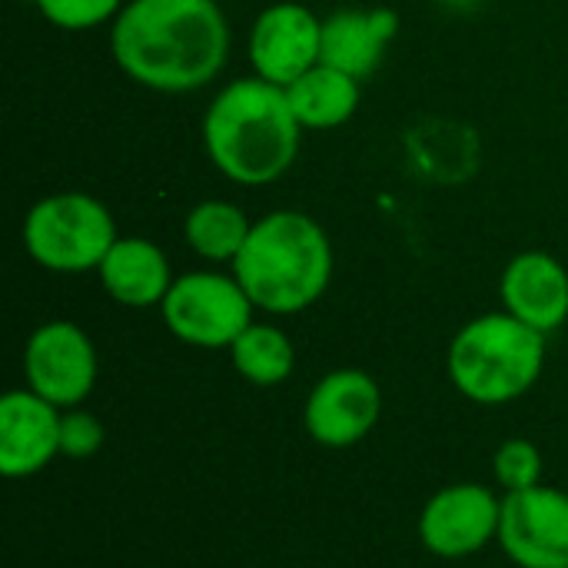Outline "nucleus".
<instances>
[{
  "label": "nucleus",
  "mask_w": 568,
  "mask_h": 568,
  "mask_svg": "<svg viewBox=\"0 0 568 568\" xmlns=\"http://www.w3.org/2000/svg\"><path fill=\"white\" fill-rule=\"evenodd\" d=\"M393 10H336L323 20L320 63L336 67L356 80L369 77L386 53V43L396 33Z\"/></svg>",
  "instance_id": "4468645a"
},
{
  "label": "nucleus",
  "mask_w": 568,
  "mask_h": 568,
  "mask_svg": "<svg viewBox=\"0 0 568 568\" xmlns=\"http://www.w3.org/2000/svg\"><path fill=\"white\" fill-rule=\"evenodd\" d=\"M250 230H253V223L246 220V213L226 200L196 203L186 213V226H183L190 250L210 263H233L236 253L243 250Z\"/></svg>",
  "instance_id": "f3484780"
},
{
  "label": "nucleus",
  "mask_w": 568,
  "mask_h": 568,
  "mask_svg": "<svg viewBox=\"0 0 568 568\" xmlns=\"http://www.w3.org/2000/svg\"><path fill=\"white\" fill-rule=\"evenodd\" d=\"M499 296L506 303V313L539 333H552L568 320L566 266L542 250L519 253L503 273Z\"/></svg>",
  "instance_id": "ddd939ff"
},
{
  "label": "nucleus",
  "mask_w": 568,
  "mask_h": 568,
  "mask_svg": "<svg viewBox=\"0 0 568 568\" xmlns=\"http://www.w3.org/2000/svg\"><path fill=\"white\" fill-rule=\"evenodd\" d=\"M230 356H233V369L253 386H280L283 379H290L296 363V349L290 336L266 323H250L240 333V339L230 346Z\"/></svg>",
  "instance_id": "a211bd4d"
},
{
  "label": "nucleus",
  "mask_w": 568,
  "mask_h": 568,
  "mask_svg": "<svg viewBox=\"0 0 568 568\" xmlns=\"http://www.w3.org/2000/svg\"><path fill=\"white\" fill-rule=\"evenodd\" d=\"M453 386L479 403L503 406L523 399L542 376L546 333L526 326L513 313H486L466 323L449 346Z\"/></svg>",
  "instance_id": "20e7f679"
},
{
  "label": "nucleus",
  "mask_w": 568,
  "mask_h": 568,
  "mask_svg": "<svg viewBox=\"0 0 568 568\" xmlns=\"http://www.w3.org/2000/svg\"><path fill=\"white\" fill-rule=\"evenodd\" d=\"M323 23L303 3H273L266 7L250 33V60L256 77L290 87L306 70L320 63Z\"/></svg>",
  "instance_id": "9b49d317"
},
{
  "label": "nucleus",
  "mask_w": 568,
  "mask_h": 568,
  "mask_svg": "<svg viewBox=\"0 0 568 568\" xmlns=\"http://www.w3.org/2000/svg\"><path fill=\"white\" fill-rule=\"evenodd\" d=\"M37 7L60 30H90L110 20L120 0H37Z\"/></svg>",
  "instance_id": "aec40b11"
},
{
  "label": "nucleus",
  "mask_w": 568,
  "mask_h": 568,
  "mask_svg": "<svg viewBox=\"0 0 568 568\" xmlns=\"http://www.w3.org/2000/svg\"><path fill=\"white\" fill-rule=\"evenodd\" d=\"M499 546L519 568H568V493L542 483L506 493Z\"/></svg>",
  "instance_id": "6e6552de"
},
{
  "label": "nucleus",
  "mask_w": 568,
  "mask_h": 568,
  "mask_svg": "<svg viewBox=\"0 0 568 568\" xmlns=\"http://www.w3.org/2000/svg\"><path fill=\"white\" fill-rule=\"evenodd\" d=\"M379 413H383V396L369 373L333 369L306 396L303 426L313 443L326 449H349L373 433Z\"/></svg>",
  "instance_id": "9d476101"
},
{
  "label": "nucleus",
  "mask_w": 568,
  "mask_h": 568,
  "mask_svg": "<svg viewBox=\"0 0 568 568\" xmlns=\"http://www.w3.org/2000/svg\"><path fill=\"white\" fill-rule=\"evenodd\" d=\"M300 130L286 90L263 77L226 83L203 116V143L213 166L240 186L280 180L300 153Z\"/></svg>",
  "instance_id": "f03ea898"
},
{
  "label": "nucleus",
  "mask_w": 568,
  "mask_h": 568,
  "mask_svg": "<svg viewBox=\"0 0 568 568\" xmlns=\"http://www.w3.org/2000/svg\"><path fill=\"white\" fill-rule=\"evenodd\" d=\"M286 90V100L300 120V126L306 130H333L339 123H346L356 106H359V80L336 70V67H326V63H316L313 70H306L300 80H293Z\"/></svg>",
  "instance_id": "dca6fc26"
},
{
  "label": "nucleus",
  "mask_w": 568,
  "mask_h": 568,
  "mask_svg": "<svg viewBox=\"0 0 568 568\" xmlns=\"http://www.w3.org/2000/svg\"><path fill=\"white\" fill-rule=\"evenodd\" d=\"M106 433H103V423L93 416V413H83V409H70L60 416V456H70V459H90L100 453Z\"/></svg>",
  "instance_id": "412c9836"
},
{
  "label": "nucleus",
  "mask_w": 568,
  "mask_h": 568,
  "mask_svg": "<svg viewBox=\"0 0 568 568\" xmlns=\"http://www.w3.org/2000/svg\"><path fill=\"white\" fill-rule=\"evenodd\" d=\"M166 329L200 349H230L240 333L253 323V300L236 276L223 273H186L173 280L160 303Z\"/></svg>",
  "instance_id": "423d86ee"
},
{
  "label": "nucleus",
  "mask_w": 568,
  "mask_h": 568,
  "mask_svg": "<svg viewBox=\"0 0 568 568\" xmlns=\"http://www.w3.org/2000/svg\"><path fill=\"white\" fill-rule=\"evenodd\" d=\"M97 273H100L106 296L123 306H133V310L163 303L173 286L170 263H166L163 250L143 236L116 240Z\"/></svg>",
  "instance_id": "2eb2a0df"
},
{
  "label": "nucleus",
  "mask_w": 568,
  "mask_h": 568,
  "mask_svg": "<svg viewBox=\"0 0 568 568\" xmlns=\"http://www.w3.org/2000/svg\"><path fill=\"white\" fill-rule=\"evenodd\" d=\"M110 47L140 87L190 93L223 70L230 27L216 0H133L113 20Z\"/></svg>",
  "instance_id": "f257e3e1"
},
{
  "label": "nucleus",
  "mask_w": 568,
  "mask_h": 568,
  "mask_svg": "<svg viewBox=\"0 0 568 568\" xmlns=\"http://www.w3.org/2000/svg\"><path fill=\"white\" fill-rule=\"evenodd\" d=\"M493 473H496V483L506 493H523V489L539 486V479H542V456H539V449L532 443L509 439V443H503L496 449Z\"/></svg>",
  "instance_id": "6ab92c4d"
},
{
  "label": "nucleus",
  "mask_w": 568,
  "mask_h": 568,
  "mask_svg": "<svg viewBox=\"0 0 568 568\" xmlns=\"http://www.w3.org/2000/svg\"><path fill=\"white\" fill-rule=\"evenodd\" d=\"M60 456V409L33 389H13L0 399V473L27 479Z\"/></svg>",
  "instance_id": "f8f14e48"
},
{
  "label": "nucleus",
  "mask_w": 568,
  "mask_h": 568,
  "mask_svg": "<svg viewBox=\"0 0 568 568\" xmlns=\"http://www.w3.org/2000/svg\"><path fill=\"white\" fill-rule=\"evenodd\" d=\"M503 499L479 483H456L439 489L423 516L419 539L439 559H469L499 539Z\"/></svg>",
  "instance_id": "1a4fd4ad"
},
{
  "label": "nucleus",
  "mask_w": 568,
  "mask_h": 568,
  "mask_svg": "<svg viewBox=\"0 0 568 568\" xmlns=\"http://www.w3.org/2000/svg\"><path fill=\"white\" fill-rule=\"evenodd\" d=\"M233 276L256 310L273 316L303 313L329 286L333 246L306 213L276 210L253 223L233 260Z\"/></svg>",
  "instance_id": "7ed1b4c3"
},
{
  "label": "nucleus",
  "mask_w": 568,
  "mask_h": 568,
  "mask_svg": "<svg viewBox=\"0 0 568 568\" xmlns=\"http://www.w3.org/2000/svg\"><path fill=\"white\" fill-rule=\"evenodd\" d=\"M23 376L27 389H33L57 409H73L97 386V349L77 323H43L27 339Z\"/></svg>",
  "instance_id": "0eeeda50"
},
{
  "label": "nucleus",
  "mask_w": 568,
  "mask_h": 568,
  "mask_svg": "<svg viewBox=\"0 0 568 568\" xmlns=\"http://www.w3.org/2000/svg\"><path fill=\"white\" fill-rule=\"evenodd\" d=\"M116 240L110 210L87 193H53L33 203L23 220L27 253L53 273L100 270Z\"/></svg>",
  "instance_id": "39448f33"
}]
</instances>
